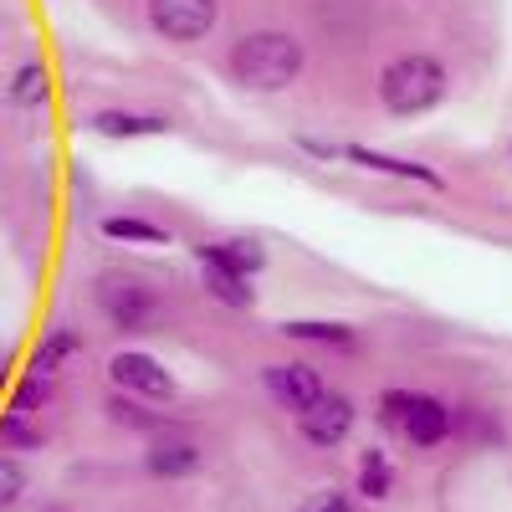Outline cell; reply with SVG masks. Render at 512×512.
I'll return each mask as SVG.
<instances>
[{
  "instance_id": "6da1fadb",
  "label": "cell",
  "mask_w": 512,
  "mask_h": 512,
  "mask_svg": "<svg viewBox=\"0 0 512 512\" xmlns=\"http://www.w3.org/2000/svg\"><path fill=\"white\" fill-rule=\"evenodd\" d=\"M303 72V47L287 31H251L231 47V77L251 93H282Z\"/></svg>"
},
{
  "instance_id": "7a4b0ae2",
  "label": "cell",
  "mask_w": 512,
  "mask_h": 512,
  "mask_svg": "<svg viewBox=\"0 0 512 512\" xmlns=\"http://www.w3.org/2000/svg\"><path fill=\"white\" fill-rule=\"evenodd\" d=\"M446 98V67L436 57H400L379 72V103L390 108L395 118H415V113H431Z\"/></svg>"
},
{
  "instance_id": "3957f363",
  "label": "cell",
  "mask_w": 512,
  "mask_h": 512,
  "mask_svg": "<svg viewBox=\"0 0 512 512\" xmlns=\"http://www.w3.org/2000/svg\"><path fill=\"white\" fill-rule=\"evenodd\" d=\"M379 410H384V425H400L405 441H415V446H441L451 436V405H441L436 395L384 390Z\"/></svg>"
},
{
  "instance_id": "277c9868",
  "label": "cell",
  "mask_w": 512,
  "mask_h": 512,
  "mask_svg": "<svg viewBox=\"0 0 512 512\" xmlns=\"http://www.w3.org/2000/svg\"><path fill=\"white\" fill-rule=\"evenodd\" d=\"M98 303H103V313L113 318L118 333H149V323L159 318V297L134 277H103Z\"/></svg>"
},
{
  "instance_id": "5b68a950",
  "label": "cell",
  "mask_w": 512,
  "mask_h": 512,
  "mask_svg": "<svg viewBox=\"0 0 512 512\" xmlns=\"http://www.w3.org/2000/svg\"><path fill=\"white\" fill-rule=\"evenodd\" d=\"M108 374H113V384L123 395H139V400H154V405H164V400H175V374H169L154 354H113V364H108Z\"/></svg>"
},
{
  "instance_id": "8992f818",
  "label": "cell",
  "mask_w": 512,
  "mask_h": 512,
  "mask_svg": "<svg viewBox=\"0 0 512 512\" xmlns=\"http://www.w3.org/2000/svg\"><path fill=\"white\" fill-rule=\"evenodd\" d=\"M149 21L164 41H200L210 26H216V0H149Z\"/></svg>"
},
{
  "instance_id": "52a82bcc",
  "label": "cell",
  "mask_w": 512,
  "mask_h": 512,
  "mask_svg": "<svg viewBox=\"0 0 512 512\" xmlns=\"http://www.w3.org/2000/svg\"><path fill=\"white\" fill-rule=\"evenodd\" d=\"M262 379H267L272 400H282L292 415H308V410L328 395V384H323V374H318L313 364H267Z\"/></svg>"
},
{
  "instance_id": "ba28073f",
  "label": "cell",
  "mask_w": 512,
  "mask_h": 512,
  "mask_svg": "<svg viewBox=\"0 0 512 512\" xmlns=\"http://www.w3.org/2000/svg\"><path fill=\"white\" fill-rule=\"evenodd\" d=\"M297 431H303V441L308 446H344L349 441V431H354V400L349 395H323L308 415H297Z\"/></svg>"
},
{
  "instance_id": "9c48e42d",
  "label": "cell",
  "mask_w": 512,
  "mask_h": 512,
  "mask_svg": "<svg viewBox=\"0 0 512 512\" xmlns=\"http://www.w3.org/2000/svg\"><path fill=\"white\" fill-rule=\"evenodd\" d=\"M338 154H344L349 164L379 169V175H400V180H415V185H436V190H441V175H436V169H425V164H415V159H395V154H379V149H369V144H344Z\"/></svg>"
},
{
  "instance_id": "30bf717a",
  "label": "cell",
  "mask_w": 512,
  "mask_h": 512,
  "mask_svg": "<svg viewBox=\"0 0 512 512\" xmlns=\"http://www.w3.org/2000/svg\"><path fill=\"white\" fill-rule=\"evenodd\" d=\"M195 256H200V262H216V267L236 272V277H246V282L267 267V251L256 241H205V246H195Z\"/></svg>"
},
{
  "instance_id": "8fae6325",
  "label": "cell",
  "mask_w": 512,
  "mask_h": 512,
  "mask_svg": "<svg viewBox=\"0 0 512 512\" xmlns=\"http://www.w3.org/2000/svg\"><path fill=\"white\" fill-rule=\"evenodd\" d=\"M144 466H149V477H164V482L190 477V472H200V446L195 441H154Z\"/></svg>"
},
{
  "instance_id": "7c38bea8",
  "label": "cell",
  "mask_w": 512,
  "mask_h": 512,
  "mask_svg": "<svg viewBox=\"0 0 512 512\" xmlns=\"http://www.w3.org/2000/svg\"><path fill=\"white\" fill-rule=\"evenodd\" d=\"M93 134H103V139H149V134H164V118L128 113V108H103V113H93Z\"/></svg>"
},
{
  "instance_id": "4fadbf2b",
  "label": "cell",
  "mask_w": 512,
  "mask_h": 512,
  "mask_svg": "<svg viewBox=\"0 0 512 512\" xmlns=\"http://www.w3.org/2000/svg\"><path fill=\"white\" fill-rule=\"evenodd\" d=\"M82 349V338H77V328H52L47 338H41V344H36V354H31V369L26 374H41V379H52L72 354Z\"/></svg>"
},
{
  "instance_id": "5bb4252c",
  "label": "cell",
  "mask_w": 512,
  "mask_h": 512,
  "mask_svg": "<svg viewBox=\"0 0 512 512\" xmlns=\"http://www.w3.org/2000/svg\"><path fill=\"white\" fill-rule=\"evenodd\" d=\"M200 272H205V292L216 297V303H226V308H251L256 303V287L246 277H236V272H226L216 262H200Z\"/></svg>"
},
{
  "instance_id": "9a60e30c",
  "label": "cell",
  "mask_w": 512,
  "mask_h": 512,
  "mask_svg": "<svg viewBox=\"0 0 512 512\" xmlns=\"http://www.w3.org/2000/svg\"><path fill=\"white\" fill-rule=\"evenodd\" d=\"M47 98H52L47 67H41V62H21L16 77H11V103H16V108H41Z\"/></svg>"
},
{
  "instance_id": "2e32d148",
  "label": "cell",
  "mask_w": 512,
  "mask_h": 512,
  "mask_svg": "<svg viewBox=\"0 0 512 512\" xmlns=\"http://www.w3.org/2000/svg\"><path fill=\"white\" fill-rule=\"evenodd\" d=\"M287 338H303V344H328V349H349L354 344V328L344 323H318V318H292L282 323Z\"/></svg>"
},
{
  "instance_id": "e0dca14e",
  "label": "cell",
  "mask_w": 512,
  "mask_h": 512,
  "mask_svg": "<svg viewBox=\"0 0 512 512\" xmlns=\"http://www.w3.org/2000/svg\"><path fill=\"white\" fill-rule=\"evenodd\" d=\"M359 492L374 497V502L395 492V466H390V456H384V451H364L359 456Z\"/></svg>"
},
{
  "instance_id": "ac0fdd59",
  "label": "cell",
  "mask_w": 512,
  "mask_h": 512,
  "mask_svg": "<svg viewBox=\"0 0 512 512\" xmlns=\"http://www.w3.org/2000/svg\"><path fill=\"white\" fill-rule=\"evenodd\" d=\"M103 236H108V241H139V246H164V241H169L164 226L139 221V216H108V221H103Z\"/></svg>"
},
{
  "instance_id": "d6986e66",
  "label": "cell",
  "mask_w": 512,
  "mask_h": 512,
  "mask_svg": "<svg viewBox=\"0 0 512 512\" xmlns=\"http://www.w3.org/2000/svg\"><path fill=\"white\" fill-rule=\"evenodd\" d=\"M0 446H16V451H41V431L31 425V415H16V410L0 415Z\"/></svg>"
},
{
  "instance_id": "ffe728a7",
  "label": "cell",
  "mask_w": 512,
  "mask_h": 512,
  "mask_svg": "<svg viewBox=\"0 0 512 512\" xmlns=\"http://www.w3.org/2000/svg\"><path fill=\"white\" fill-rule=\"evenodd\" d=\"M52 400V379H41V374H26L21 384H16V395H11V410L16 415H36L41 405Z\"/></svg>"
},
{
  "instance_id": "44dd1931",
  "label": "cell",
  "mask_w": 512,
  "mask_h": 512,
  "mask_svg": "<svg viewBox=\"0 0 512 512\" xmlns=\"http://www.w3.org/2000/svg\"><path fill=\"white\" fill-rule=\"evenodd\" d=\"M21 492H26V472H21V461L0 451V512L16 507V502H21Z\"/></svg>"
},
{
  "instance_id": "7402d4cb",
  "label": "cell",
  "mask_w": 512,
  "mask_h": 512,
  "mask_svg": "<svg viewBox=\"0 0 512 512\" xmlns=\"http://www.w3.org/2000/svg\"><path fill=\"white\" fill-rule=\"evenodd\" d=\"M108 415H113V420H123V425H139V431H144V425H159L154 415H144L134 400H123V395H113V400H108Z\"/></svg>"
},
{
  "instance_id": "603a6c76",
  "label": "cell",
  "mask_w": 512,
  "mask_h": 512,
  "mask_svg": "<svg viewBox=\"0 0 512 512\" xmlns=\"http://www.w3.org/2000/svg\"><path fill=\"white\" fill-rule=\"evenodd\" d=\"M303 512H359V507H354L344 492H318V497H313Z\"/></svg>"
},
{
  "instance_id": "cb8c5ba5",
  "label": "cell",
  "mask_w": 512,
  "mask_h": 512,
  "mask_svg": "<svg viewBox=\"0 0 512 512\" xmlns=\"http://www.w3.org/2000/svg\"><path fill=\"white\" fill-rule=\"evenodd\" d=\"M47 512H62V507H47Z\"/></svg>"
},
{
  "instance_id": "d4e9b609",
  "label": "cell",
  "mask_w": 512,
  "mask_h": 512,
  "mask_svg": "<svg viewBox=\"0 0 512 512\" xmlns=\"http://www.w3.org/2000/svg\"><path fill=\"white\" fill-rule=\"evenodd\" d=\"M507 149H512V144H507Z\"/></svg>"
}]
</instances>
